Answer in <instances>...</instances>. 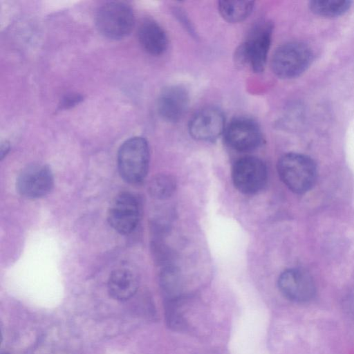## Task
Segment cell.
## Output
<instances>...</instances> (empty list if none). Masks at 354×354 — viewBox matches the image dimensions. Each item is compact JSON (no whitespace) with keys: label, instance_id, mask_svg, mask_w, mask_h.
Listing matches in <instances>:
<instances>
[{"label":"cell","instance_id":"obj_1","mask_svg":"<svg viewBox=\"0 0 354 354\" xmlns=\"http://www.w3.org/2000/svg\"><path fill=\"white\" fill-rule=\"evenodd\" d=\"M272 29V24L266 21L252 28L248 38L235 50L234 60L238 66L248 68L256 73L263 71Z\"/></svg>","mask_w":354,"mask_h":354},{"label":"cell","instance_id":"obj_2","mask_svg":"<svg viewBox=\"0 0 354 354\" xmlns=\"http://www.w3.org/2000/svg\"><path fill=\"white\" fill-rule=\"evenodd\" d=\"M279 176L292 192L304 194L314 185L317 178V168L308 156L288 153L282 156L277 163Z\"/></svg>","mask_w":354,"mask_h":354},{"label":"cell","instance_id":"obj_3","mask_svg":"<svg viewBox=\"0 0 354 354\" xmlns=\"http://www.w3.org/2000/svg\"><path fill=\"white\" fill-rule=\"evenodd\" d=\"M149 163L147 141L142 137L126 140L118 153V167L121 177L129 183H138L146 177Z\"/></svg>","mask_w":354,"mask_h":354},{"label":"cell","instance_id":"obj_4","mask_svg":"<svg viewBox=\"0 0 354 354\" xmlns=\"http://www.w3.org/2000/svg\"><path fill=\"white\" fill-rule=\"evenodd\" d=\"M313 59L311 48L305 43L292 41L279 46L274 51L271 67L280 78L290 79L303 73Z\"/></svg>","mask_w":354,"mask_h":354},{"label":"cell","instance_id":"obj_5","mask_svg":"<svg viewBox=\"0 0 354 354\" xmlns=\"http://www.w3.org/2000/svg\"><path fill=\"white\" fill-rule=\"evenodd\" d=\"M132 8L120 1L108 2L102 6L95 15L98 31L106 38L118 40L128 36L134 26Z\"/></svg>","mask_w":354,"mask_h":354},{"label":"cell","instance_id":"obj_6","mask_svg":"<svg viewBox=\"0 0 354 354\" xmlns=\"http://www.w3.org/2000/svg\"><path fill=\"white\" fill-rule=\"evenodd\" d=\"M232 177L234 186L239 192L252 194L265 186L268 177L267 169L261 160L252 156L243 157L234 163Z\"/></svg>","mask_w":354,"mask_h":354},{"label":"cell","instance_id":"obj_7","mask_svg":"<svg viewBox=\"0 0 354 354\" xmlns=\"http://www.w3.org/2000/svg\"><path fill=\"white\" fill-rule=\"evenodd\" d=\"M54 185L50 169L46 165L33 164L24 169L17 177L18 192L28 198H39L47 195Z\"/></svg>","mask_w":354,"mask_h":354},{"label":"cell","instance_id":"obj_8","mask_svg":"<svg viewBox=\"0 0 354 354\" xmlns=\"http://www.w3.org/2000/svg\"><path fill=\"white\" fill-rule=\"evenodd\" d=\"M140 216L138 199L128 192L118 195L112 202L108 212L110 225L122 234H128L136 227Z\"/></svg>","mask_w":354,"mask_h":354},{"label":"cell","instance_id":"obj_9","mask_svg":"<svg viewBox=\"0 0 354 354\" xmlns=\"http://www.w3.org/2000/svg\"><path fill=\"white\" fill-rule=\"evenodd\" d=\"M278 287L282 295L295 302H306L315 295V284L306 270L290 268L283 271L278 279Z\"/></svg>","mask_w":354,"mask_h":354},{"label":"cell","instance_id":"obj_10","mask_svg":"<svg viewBox=\"0 0 354 354\" xmlns=\"http://www.w3.org/2000/svg\"><path fill=\"white\" fill-rule=\"evenodd\" d=\"M227 143L239 151H250L257 148L262 136L259 125L253 120L240 117L232 120L225 130Z\"/></svg>","mask_w":354,"mask_h":354},{"label":"cell","instance_id":"obj_11","mask_svg":"<svg viewBox=\"0 0 354 354\" xmlns=\"http://www.w3.org/2000/svg\"><path fill=\"white\" fill-rule=\"evenodd\" d=\"M190 136L200 141H214L225 131V116L215 106L205 107L191 118L189 126Z\"/></svg>","mask_w":354,"mask_h":354},{"label":"cell","instance_id":"obj_12","mask_svg":"<svg viewBox=\"0 0 354 354\" xmlns=\"http://www.w3.org/2000/svg\"><path fill=\"white\" fill-rule=\"evenodd\" d=\"M189 104L187 91L179 85L169 86L161 91L157 108L160 117L169 122H176L185 114Z\"/></svg>","mask_w":354,"mask_h":354},{"label":"cell","instance_id":"obj_13","mask_svg":"<svg viewBox=\"0 0 354 354\" xmlns=\"http://www.w3.org/2000/svg\"><path fill=\"white\" fill-rule=\"evenodd\" d=\"M139 42L142 48L152 55H160L168 46V37L165 30L155 21L147 19L138 31Z\"/></svg>","mask_w":354,"mask_h":354},{"label":"cell","instance_id":"obj_14","mask_svg":"<svg viewBox=\"0 0 354 354\" xmlns=\"http://www.w3.org/2000/svg\"><path fill=\"white\" fill-rule=\"evenodd\" d=\"M138 288L137 275L126 268L113 270L109 278L108 290L111 297L119 301L130 299Z\"/></svg>","mask_w":354,"mask_h":354},{"label":"cell","instance_id":"obj_15","mask_svg":"<svg viewBox=\"0 0 354 354\" xmlns=\"http://www.w3.org/2000/svg\"><path fill=\"white\" fill-rule=\"evenodd\" d=\"M254 1H220L218 8L222 17L230 23H239L245 19L252 12Z\"/></svg>","mask_w":354,"mask_h":354},{"label":"cell","instance_id":"obj_16","mask_svg":"<svg viewBox=\"0 0 354 354\" xmlns=\"http://www.w3.org/2000/svg\"><path fill=\"white\" fill-rule=\"evenodd\" d=\"M351 6L348 0H312L310 10L315 15L324 17H335L344 15Z\"/></svg>","mask_w":354,"mask_h":354},{"label":"cell","instance_id":"obj_17","mask_svg":"<svg viewBox=\"0 0 354 354\" xmlns=\"http://www.w3.org/2000/svg\"><path fill=\"white\" fill-rule=\"evenodd\" d=\"M174 178L167 174H159L153 177L149 185L151 196L157 199L169 198L175 191Z\"/></svg>","mask_w":354,"mask_h":354},{"label":"cell","instance_id":"obj_18","mask_svg":"<svg viewBox=\"0 0 354 354\" xmlns=\"http://www.w3.org/2000/svg\"><path fill=\"white\" fill-rule=\"evenodd\" d=\"M160 283L164 292L176 299L180 290V279L178 270L172 266L165 267L161 272Z\"/></svg>","mask_w":354,"mask_h":354},{"label":"cell","instance_id":"obj_19","mask_svg":"<svg viewBox=\"0 0 354 354\" xmlns=\"http://www.w3.org/2000/svg\"><path fill=\"white\" fill-rule=\"evenodd\" d=\"M84 97L79 93H69L62 97L59 104L60 109H68L80 104Z\"/></svg>","mask_w":354,"mask_h":354},{"label":"cell","instance_id":"obj_20","mask_svg":"<svg viewBox=\"0 0 354 354\" xmlns=\"http://www.w3.org/2000/svg\"><path fill=\"white\" fill-rule=\"evenodd\" d=\"M10 149L9 144L7 142L1 143V159H3L5 156L8 153Z\"/></svg>","mask_w":354,"mask_h":354}]
</instances>
